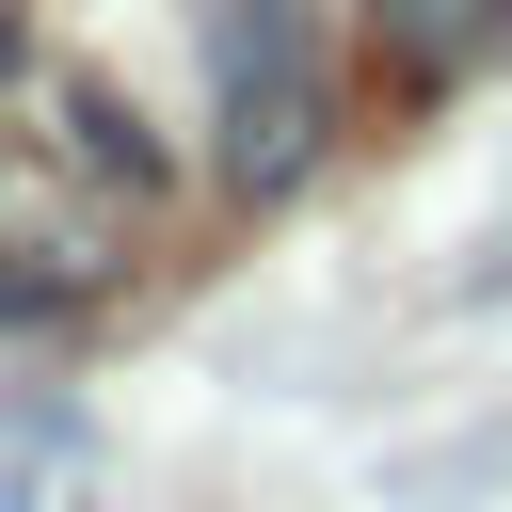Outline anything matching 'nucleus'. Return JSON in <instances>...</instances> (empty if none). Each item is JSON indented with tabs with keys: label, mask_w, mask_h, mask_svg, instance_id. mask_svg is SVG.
<instances>
[{
	"label": "nucleus",
	"mask_w": 512,
	"mask_h": 512,
	"mask_svg": "<svg viewBox=\"0 0 512 512\" xmlns=\"http://www.w3.org/2000/svg\"><path fill=\"white\" fill-rule=\"evenodd\" d=\"M192 64H208V176L240 208L304 192V160H320V0H192Z\"/></svg>",
	"instance_id": "nucleus-1"
},
{
	"label": "nucleus",
	"mask_w": 512,
	"mask_h": 512,
	"mask_svg": "<svg viewBox=\"0 0 512 512\" xmlns=\"http://www.w3.org/2000/svg\"><path fill=\"white\" fill-rule=\"evenodd\" d=\"M400 16V48H448V0H384Z\"/></svg>",
	"instance_id": "nucleus-2"
},
{
	"label": "nucleus",
	"mask_w": 512,
	"mask_h": 512,
	"mask_svg": "<svg viewBox=\"0 0 512 512\" xmlns=\"http://www.w3.org/2000/svg\"><path fill=\"white\" fill-rule=\"evenodd\" d=\"M0 48H16V32H0Z\"/></svg>",
	"instance_id": "nucleus-3"
}]
</instances>
